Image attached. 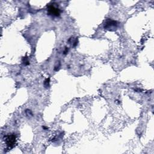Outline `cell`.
<instances>
[{"instance_id": "cell-2", "label": "cell", "mask_w": 154, "mask_h": 154, "mask_svg": "<svg viewBox=\"0 0 154 154\" xmlns=\"http://www.w3.org/2000/svg\"><path fill=\"white\" fill-rule=\"evenodd\" d=\"M16 141V135L14 134L8 135L5 138V143L8 148H12L14 146Z\"/></svg>"}, {"instance_id": "cell-3", "label": "cell", "mask_w": 154, "mask_h": 154, "mask_svg": "<svg viewBox=\"0 0 154 154\" xmlns=\"http://www.w3.org/2000/svg\"><path fill=\"white\" fill-rule=\"evenodd\" d=\"M117 24V22L115 20H108L106 22L105 25H104V28L106 29H109L111 30L112 28H116Z\"/></svg>"}, {"instance_id": "cell-1", "label": "cell", "mask_w": 154, "mask_h": 154, "mask_svg": "<svg viewBox=\"0 0 154 154\" xmlns=\"http://www.w3.org/2000/svg\"><path fill=\"white\" fill-rule=\"evenodd\" d=\"M48 13L51 16H59L60 14V10L54 4H49L48 6Z\"/></svg>"}]
</instances>
